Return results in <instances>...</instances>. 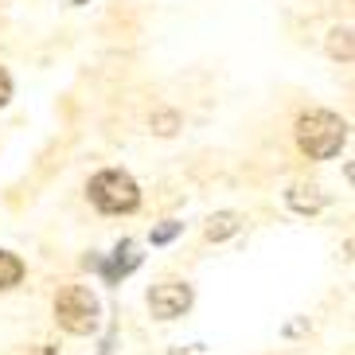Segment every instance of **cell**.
Listing matches in <instances>:
<instances>
[{"label": "cell", "instance_id": "1", "mask_svg": "<svg viewBox=\"0 0 355 355\" xmlns=\"http://www.w3.org/2000/svg\"><path fill=\"white\" fill-rule=\"evenodd\" d=\"M347 141V121L332 110H309L297 117V145L304 157L313 160H328L336 157Z\"/></svg>", "mask_w": 355, "mask_h": 355}, {"label": "cell", "instance_id": "2", "mask_svg": "<svg viewBox=\"0 0 355 355\" xmlns=\"http://www.w3.org/2000/svg\"><path fill=\"white\" fill-rule=\"evenodd\" d=\"M90 203L105 215H125V211H137L141 203V188H137V180L121 168H105L90 180Z\"/></svg>", "mask_w": 355, "mask_h": 355}, {"label": "cell", "instance_id": "3", "mask_svg": "<svg viewBox=\"0 0 355 355\" xmlns=\"http://www.w3.org/2000/svg\"><path fill=\"white\" fill-rule=\"evenodd\" d=\"M98 316H102V304L86 285H67L55 297V320L71 336H90L98 328Z\"/></svg>", "mask_w": 355, "mask_h": 355}, {"label": "cell", "instance_id": "4", "mask_svg": "<svg viewBox=\"0 0 355 355\" xmlns=\"http://www.w3.org/2000/svg\"><path fill=\"white\" fill-rule=\"evenodd\" d=\"M148 309H153V316H160V320H176V316H184L191 309V285H184V282L157 285V289L148 293Z\"/></svg>", "mask_w": 355, "mask_h": 355}, {"label": "cell", "instance_id": "5", "mask_svg": "<svg viewBox=\"0 0 355 355\" xmlns=\"http://www.w3.org/2000/svg\"><path fill=\"white\" fill-rule=\"evenodd\" d=\"M94 266L105 273V282H117V277H125V273H133L137 266H141V254H137L133 242H121V246L114 250V258H110V261H94Z\"/></svg>", "mask_w": 355, "mask_h": 355}, {"label": "cell", "instance_id": "6", "mask_svg": "<svg viewBox=\"0 0 355 355\" xmlns=\"http://www.w3.org/2000/svg\"><path fill=\"white\" fill-rule=\"evenodd\" d=\"M24 277V261L16 258V254L0 250V289H12V285H20Z\"/></svg>", "mask_w": 355, "mask_h": 355}, {"label": "cell", "instance_id": "7", "mask_svg": "<svg viewBox=\"0 0 355 355\" xmlns=\"http://www.w3.org/2000/svg\"><path fill=\"white\" fill-rule=\"evenodd\" d=\"M239 230V215H230V211H223V215H215V219L207 223V239H227V234H234Z\"/></svg>", "mask_w": 355, "mask_h": 355}, {"label": "cell", "instance_id": "8", "mask_svg": "<svg viewBox=\"0 0 355 355\" xmlns=\"http://www.w3.org/2000/svg\"><path fill=\"white\" fill-rule=\"evenodd\" d=\"M328 51L347 63V59H352V32H347V28H336L332 40H328Z\"/></svg>", "mask_w": 355, "mask_h": 355}, {"label": "cell", "instance_id": "9", "mask_svg": "<svg viewBox=\"0 0 355 355\" xmlns=\"http://www.w3.org/2000/svg\"><path fill=\"white\" fill-rule=\"evenodd\" d=\"M184 230V223H160L157 230H153V246H164V242H172Z\"/></svg>", "mask_w": 355, "mask_h": 355}, {"label": "cell", "instance_id": "10", "mask_svg": "<svg viewBox=\"0 0 355 355\" xmlns=\"http://www.w3.org/2000/svg\"><path fill=\"white\" fill-rule=\"evenodd\" d=\"M289 203L297 211H320L324 207V196H309V199H304V196H297V191H289Z\"/></svg>", "mask_w": 355, "mask_h": 355}, {"label": "cell", "instance_id": "11", "mask_svg": "<svg viewBox=\"0 0 355 355\" xmlns=\"http://www.w3.org/2000/svg\"><path fill=\"white\" fill-rule=\"evenodd\" d=\"M8 98H12V78H8V71L0 67V105L8 102Z\"/></svg>", "mask_w": 355, "mask_h": 355}, {"label": "cell", "instance_id": "12", "mask_svg": "<svg viewBox=\"0 0 355 355\" xmlns=\"http://www.w3.org/2000/svg\"><path fill=\"white\" fill-rule=\"evenodd\" d=\"M28 355H59L55 347H47V344H40V347H28Z\"/></svg>", "mask_w": 355, "mask_h": 355}, {"label": "cell", "instance_id": "13", "mask_svg": "<svg viewBox=\"0 0 355 355\" xmlns=\"http://www.w3.org/2000/svg\"><path fill=\"white\" fill-rule=\"evenodd\" d=\"M98 355H114V332H110V336L102 340V352H98Z\"/></svg>", "mask_w": 355, "mask_h": 355}, {"label": "cell", "instance_id": "14", "mask_svg": "<svg viewBox=\"0 0 355 355\" xmlns=\"http://www.w3.org/2000/svg\"><path fill=\"white\" fill-rule=\"evenodd\" d=\"M172 355H211V352H203V347H180V352H172Z\"/></svg>", "mask_w": 355, "mask_h": 355}, {"label": "cell", "instance_id": "15", "mask_svg": "<svg viewBox=\"0 0 355 355\" xmlns=\"http://www.w3.org/2000/svg\"><path fill=\"white\" fill-rule=\"evenodd\" d=\"M74 4H86V0H74Z\"/></svg>", "mask_w": 355, "mask_h": 355}]
</instances>
